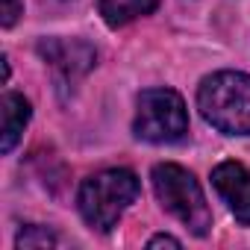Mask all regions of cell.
<instances>
[{
    "mask_svg": "<svg viewBox=\"0 0 250 250\" xmlns=\"http://www.w3.org/2000/svg\"><path fill=\"white\" fill-rule=\"evenodd\" d=\"M142 186L139 177L127 168H106L91 174L88 180H83L80 194H77V206L83 221L97 229V232H109L118 227L121 215L127 212L136 197H139Z\"/></svg>",
    "mask_w": 250,
    "mask_h": 250,
    "instance_id": "1",
    "label": "cell"
},
{
    "mask_svg": "<svg viewBox=\"0 0 250 250\" xmlns=\"http://www.w3.org/2000/svg\"><path fill=\"white\" fill-rule=\"evenodd\" d=\"M197 109L206 124L227 136H250V74L218 71L197 88Z\"/></svg>",
    "mask_w": 250,
    "mask_h": 250,
    "instance_id": "2",
    "label": "cell"
},
{
    "mask_svg": "<svg viewBox=\"0 0 250 250\" xmlns=\"http://www.w3.org/2000/svg\"><path fill=\"white\" fill-rule=\"evenodd\" d=\"M150 180H153V191H156L162 209L171 212L177 221H183L191 235L203 238L212 227V212H209V203H206L203 188L194 180V174L186 171L183 165L159 162L153 168Z\"/></svg>",
    "mask_w": 250,
    "mask_h": 250,
    "instance_id": "3",
    "label": "cell"
},
{
    "mask_svg": "<svg viewBox=\"0 0 250 250\" xmlns=\"http://www.w3.org/2000/svg\"><path fill=\"white\" fill-rule=\"evenodd\" d=\"M136 139L147 145H174L183 142L188 133V109L186 100L174 88H147L139 94L136 121H133Z\"/></svg>",
    "mask_w": 250,
    "mask_h": 250,
    "instance_id": "4",
    "label": "cell"
},
{
    "mask_svg": "<svg viewBox=\"0 0 250 250\" xmlns=\"http://www.w3.org/2000/svg\"><path fill=\"white\" fill-rule=\"evenodd\" d=\"M36 50L65 80H77L97 65V50L83 39H42Z\"/></svg>",
    "mask_w": 250,
    "mask_h": 250,
    "instance_id": "5",
    "label": "cell"
},
{
    "mask_svg": "<svg viewBox=\"0 0 250 250\" xmlns=\"http://www.w3.org/2000/svg\"><path fill=\"white\" fill-rule=\"evenodd\" d=\"M212 186L235 215V221L250 227V168H244L241 162H221L212 171Z\"/></svg>",
    "mask_w": 250,
    "mask_h": 250,
    "instance_id": "6",
    "label": "cell"
},
{
    "mask_svg": "<svg viewBox=\"0 0 250 250\" xmlns=\"http://www.w3.org/2000/svg\"><path fill=\"white\" fill-rule=\"evenodd\" d=\"M30 115H33V109H30V100L24 94H15V91L3 94V100H0V118H3V127H0V150L3 153H9L18 145L24 127L30 124Z\"/></svg>",
    "mask_w": 250,
    "mask_h": 250,
    "instance_id": "7",
    "label": "cell"
},
{
    "mask_svg": "<svg viewBox=\"0 0 250 250\" xmlns=\"http://www.w3.org/2000/svg\"><path fill=\"white\" fill-rule=\"evenodd\" d=\"M100 15L103 21L118 30V27H127L130 21L142 18V15H150L156 6H159V0H100Z\"/></svg>",
    "mask_w": 250,
    "mask_h": 250,
    "instance_id": "8",
    "label": "cell"
},
{
    "mask_svg": "<svg viewBox=\"0 0 250 250\" xmlns=\"http://www.w3.org/2000/svg\"><path fill=\"white\" fill-rule=\"evenodd\" d=\"M59 244V235L47 227H39V224H27L18 238H15V247L18 250H33V247H56Z\"/></svg>",
    "mask_w": 250,
    "mask_h": 250,
    "instance_id": "9",
    "label": "cell"
},
{
    "mask_svg": "<svg viewBox=\"0 0 250 250\" xmlns=\"http://www.w3.org/2000/svg\"><path fill=\"white\" fill-rule=\"evenodd\" d=\"M3 9H0V24L3 27H15V21L24 15V3L21 0H0Z\"/></svg>",
    "mask_w": 250,
    "mask_h": 250,
    "instance_id": "10",
    "label": "cell"
},
{
    "mask_svg": "<svg viewBox=\"0 0 250 250\" xmlns=\"http://www.w3.org/2000/svg\"><path fill=\"white\" fill-rule=\"evenodd\" d=\"M147 247H174V250H180V247H183V241H180V238H174V235L159 232V235H153V238L147 241Z\"/></svg>",
    "mask_w": 250,
    "mask_h": 250,
    "instance_id": "11",
    "label": "cell"
}]
</instances>
